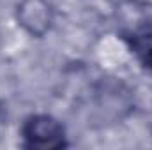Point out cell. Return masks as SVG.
I'll return each instance as SVG.
<instances>
[{
  "label": "cell",
  "instance_id": "obj_2",
  "mask_svg": "<svg viewBox=\"0 0 152 150\" xmlns=\"http://www.w3.org/2000/svg\"><path fill=\"white\" fill-rule=\"evenodd\" d=\"M126 42L136 60L145 69H152V21L136 27L126 37Z\"/></svg>",
  "mask_w": 152,
  "mask_h": 150
},
{
  "label": "cell",
  "instance_id": "obj_1",
  "mask_svg": "<svg viewBox=\"0 0 152 150\" xmlns=\"http://www.w3.org/2000/svg\"><path fill=\"white\" fill-rule=\"evenodd\" d=\"M27 149H62L67 145L62 124L50 115H32L21 125Z\"/></svg>",
  "mask_w": 152,
  "mask_h": 150
}]
</instances>
